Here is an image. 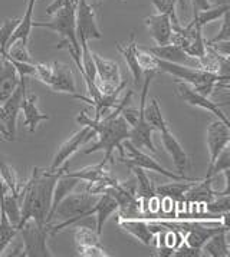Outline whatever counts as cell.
<instances>
[{"instance_id": "cell-1", "label": "cell", "mask_w": 230, "mask_h": 257, "mask_svg": "<svg viewBox=\"0 0 230 257\" xmlns=\"http://www.w3.org/2000/svg\"><path fill=\"white\" fill-rule=\"evenodd\" d=\"M68 168V164L58 170L35 167L31 178L23 183L21 191V221L18 230L28 220H33L38 226H46V218L52 204L53 187L58 177Z\"/></svg>"}, {"instance_id": "cell-2", "label": "cell", "mask_w": 230, "mask_h": 257, "mask_svg": "<svg viewBox=\"0 0 230 257\" xmlns=\"http://www.w3.org/2000/svg\"><path fill=\"white\" fill-rule=\"evenodd\" d=\"M131 98H133V91H128L126 96L121 101H118L114 111L102 116L98 121H95L94 118H91L86 111H82L76 116V122L92 128L96 137H98V141L91 148L85 150V154H92V153H96V151H104V160L108 161V160L112 158V154L117 150L120 153V158L126 157L123 141L128 138L130 125L123 118L121 111L128 105V102L131 101Z\"/></svg>"}, {"instance_id": "cell-3", "label": "cell", "mask_w": 230, "mask_h": 257, "mask_svg": "<svg viewBox=\"0 0 230 257\" xmlns=\"http://www.w3.org/2000/svg\"><path fill=\"white\" fill-rule=\"evenodd\" d=\"M98 198H99V194H92L88 191L79 193V194H68L55 208L52 216V220L55 217H58L62 221L56 226L48 224L49 234L53 236V234L59 233L65 227L72 226L76 221L84 220L86 211H89L96 204Z\"/></svg>"}, {"instance_id": "cell-4", "label": "cell", "mask_w": 230, "mask_h": 257, "mask_svg": "<svg viewBox=\"0 0 230 257\" xmlns=\"http://www.w3.org/2000/svg\"><path fill=\"white\" fill-rule=\"evenodd\" d=\"M144 75V83H143V89H141V95H140V108H138V119L137 122L130 126V134L128 138L133 144L136 145L137 148H147L150 150L153 154H158L157 148L153 143V131L154 128L147 122L144 118V106L147 103V95H148V89L151 81L154 79V76L157 75L156 71H143Z\"/></svg>"}, {"instance_id": "cell-5", "label": "cell", "mask_w": 230, "mask_h": 257, "mask_svg": "<svg viewBox=\"0 0 230 257\" xmlns=\"http://www.w3.org/2000/svg\"><path fill=\"white\" fill-rule=\"evenodd\" d=\"M78 3H68L59 11L53 13L51 22H32V28H46L56 32L62 36V41L69 42L73 51L81 56V45L76 38V23H75V11Z\"/></svg>"}, {"instance_id": "cell-6", "label": "cell", "mask_w": 230, "mask_h": 257, "mask_svg": "<svg viewBox=\"0 0 230 257\" xmlns=\"http://www.w3.org/2000/svg\"><path fill=\"white\" fill-rule=\"evenodd\" d=\"M22 236L23 247L22 254L25 257H52L49 247H48V237H49V227L38 226L33 220H28L19 228Z\"/></svg>"}, {"instance_id": "cell-7", "label": "cell", "mask_w": 230, "mask_h": 257, "mask_svg": "<svg viewBox=\"0 0 230 257\" xmlns=\"http://www.w3.org/2000/svg\"><path fill=\"white\" fill-rule=\"evenodd\" d=\"M123 147H124V151H127L128 154V160L126 158H120L123 164H133L137 167H141L144 170H150V171H156L158 174L164 175L167 178H171L173 181H197L200 178H193V177H187L184 174H176L173 171H168L161 164H158L157 160L150 157L146 153L141 151V148H137L136 145L133 144L130 140H124L123 141Z\"/></svg>"}, {"instance_id": "cell-8", "label": "cell", "mask_w": 230, "mask_h": 257, "mask_svg": "<svg viewBox=\"0 0 230 257\" xmlns=\"http://www.w3.org/2000/svg\"><path fill=\"white\" fill-rule=\"evenodd\" d=\"M92 58L96 68V81L95 85L101 91V93L108 95L112 93L118 89H124L126 81L121 78L120 72V65L114 61H108L101 58V55L92 52Z\"/></svg>"}, {"instance_id": "cell-9", "label": "cell", "mask_w": 230, "mask_h": 257, "mask_svg": "<svg viewBox=\"0 0 230 257\" xmlns=\"http://www.w3.org/2000/svg\"><path fill=\"white\" fill-rule=\"evenodd\" d=\"M76 23V38H82L86 42L92 39H102V32L98 26L95 6L89 5L86 0H78L75 11Z\"/></svg>"}, {"instance_id": "cell-10", "label": "cell", "mask_w": 230, "mask_h": 257, "mask_svg": "<svg viewBox=\"0 0 230 257\" xmlns=\"http://www.w3.org/2000/svg\"><path fill=\"white\" fill-rule=\"evenodd\" d=\"M118 226L123 231L137 238L144 246H150L154 241V237L158 231L164 230L157 220H141V218H118Z\"/></svg>"}, {"instance_id": "cell-11", "label": "cell", "mask_w": 230, "mask_h": 257, "mask_svg": "<svg viewBox=\"0 0 230 257\" xmlns=\"http://www.w3.org/2000/svg\"><path fill=\"white\" fill-rule=\"evenodd\" d=\"M176 93H177V96L183 102H186L187 105H191V106H197V108H201V109H206L210 113H213L214 116H217V119L229 123V119H227L226 113L221 111V106L226 105V103L213 102L211 99H209V96H204V95H201L197 91H194L186 82L178 83Z\"/></svg>"}, {"instance_id": "cell-12", "label": "cell", "mask_w": 230, "mask_h": 257, "mask_svg": "<svg viewBox=\"0 0 230 257\" xmlns=\"http://www.w3.org/2000/svg\"><path fill=\"white\" fill-rule=\"evenodd\" d=\"M94 137H96L94 130L89 128V126H86V125H84L79 131H76L68 141H65V143L58 148L56 154L53 157L52 164H51V167H48V168H49V170H58L59 167H62V164L65 161H68V160H69V158H71L82 145L86 144V143H88L89 140H92Z\"/></svg>"}, {"instance_id": "cell-13", "label": "cell", "mask_w": 230, "mask_h": 257, "mask_svg": "<svg viewBox=\"0 0 230 257\" xmlns=\"http://www.w3.org/2000/svg\"><path fill=\"white\" fill-rule=\"evenodd\" d=\"M206 143H207L210 155L209 168H207V173H209L213 164H214V161H216V158L223 151V148L230 144L229 123L223 122L220 119L210 122V125L207 126V133H206Z\"/></svg>"}, {"instance_id": "cell-14", "label": "cell", "mask_w": 230, "mask_h": 257, "mask_svg": "<svg viewBox=\"0 0 230 257\" xmlns=\"http://www.w3.org/2000/svg\"><path fill=\"white\" fill-rule=\"evenodd\" d=\"M26 78H21L19 86L15 89V92L2 103V109H3V116H5V128H6V134L8 140H15L16 134V119H18V113L21 111L23 98L26 96Z\"/></svg>"}, {"instance_id": "cell-15", "label": "cell", "mask_w": 230, "mask_h": 257, "mask_svg": "<svg viewBox=\"0 0 230 257\" xmlns=\"http://www.w3.org/2000/svg\"><path fill=\"white\" fill-rule=\"evenodd\" d=\"M45 85H48L55 92L72 93V95L76 93V83H75L72 69L69 65H65L61 62H53L52 72Z\"/></svg>"}, {"instance_id": "cell-16", "label": "cell", "mask_w": 230, "mask_h": 257, "mask_svg": "<svg viewBox=\"0 0 230 257\" xmlns=\"http://www.w3.org/2000/svg\"><path fill=\"white\" fill-rule=\"evenodd\" d=\"M160 135H161L163 147L166 148V151L171 157L173 164L177 168V173L178 174H184V170H186L188 163L187 153L184 151V148L178 143V140L174 137V134L170 131L168 125L160 130Z\"/></svg>"}, {"instance_id": "cell-17", "label": "cell", "mask_w": 230, "mask_h": 257, "mask_svg": "<svg viewBox=\"0 0 230 257\" xmlns=\"http://www.w3.org/2000/svg\"><path fill=\"white\" fill-rule=\"evenodd\" d=\"M144 25L157 45L170 43L171 35H173V26L167 15H163V13L148 15L144 18Z\"/></svg>"}, {"instance_id": "cell-18", "label": "cell", "mask_w": 230, "mask_h": 257, "mask_svg": "<svg viewBox=\"0 0 230 257\" xmlns=\"http://www.w3.org/2000/svg\"><path fill=\"white\" fill-rule=\"evenodd\" d=\"M21 83V76L6 56L0 55V105L5 102Z\"/></svg>"}, {"instance_id": "cell-19", "label": "cell", "mask_w": 230, "mask_h": 257, "mask_svg": "<svg viewBox=\"0 0 230 257\" xmlns=\"http://www.w3.org/2000/svg\"><path fill=\"white\" fill-rule=\"evenodd\" d=\"M137 45L136 42V35L134 32L130 35V39L126 43H117V51L123 55V58L126 59V63L128 65V69L133 75V79L136 85H141L143 81V69H141V65L138 62V56H137Z\"/></svg>"}, {"instance_id": "cell-20", "label": "cell", "mask_w": 230, "mask_h": 257, "mask_svg": "<svg viewBox=\"0 0 230 257\" xmlns=\"http://www.w3.org/2000/svg\"><path fill=\"white\" fill-rule=\"evenodd\" d=\"M143 49L148 52V53H151V55H154L158 59H163V61L180 63V65H187L190 62H197L199 63V59L190 58L180 46L171 43V42L166 43V45H157V46H150V48H143Z\"/></svg>"}, {"instance_id": "cell-21", "label": "cell", "mask_w": 230, "mask_h": 257, "mask_svg": "<svg viewBox=\"0 0 230 257\" xmlns=\"http://www.w3.org/2000/svg\"><path fill=\"white\" fill-rule=\"evenodd\" d=\"M115 211H118V204L109 194H99V198L89 211H86L85 218L92 214H96V233L101 236L102 230H104L105 223L109 217L114 214Z\"/></svg>"}, {"instance_id": "cell-22", "label": "cell", "mask_w": 230, "mask_h": 257, "mask_svg": "<svg viewBox=\"0 0 230 257\" xmlns=\"http://www.w3.org/2000/svg\"><path fill=\"white\" fill-rule=\"evenodd\" d=\"M21 111L23 112V116H25L23 126L29 128L31 133L36 131V126L39 125V122L49 119L48 115L41 113V111H39V108H38V96L36 95H29V96L23 98Z\"/></svg>"}, {"instance_id": "cell-23", "label": "cell", "mask_w": 230, "mask_h": 257, "mask_svg": "<svg viewBox=\"0 0 230 257\" xmlns=\"http://www.w3.org/2000/svg\"><path fill=\"white\" fill-rule=\"evenodd\" d=\"M79 180L75 178V177H71V175H66L65 173L58 177L56 180V184L53 187V194H52V204H51V210H49V214H48V218H46V224H49L52 221V216L55 208L58 207V204L62 201L65 197L68 194L72 193V190L78 185Z\"/></svg>"}, {"instance_id": "cell-24", "label": "cell", "mask_w": 230, "mask_h": 257, "mask_svg": "<svg viewBox=\"0 0 230 257\" xmlns=\"http://www.w3.org/2000/svg\"><path fill=\"white\" fill-rule=\"evenodd\" d=\"M227 234H229V228H221L217 233H214L201 246V251H204L203 254L211 257H229L230 247Z\"/></svg>"}, {"instance_id": "cell-25", "label": "cell", "mask_w": 230, "mask_h": 257, "mask_svg": "<svg viewBox=\"0 0 230 257\" xmlns=\"http://www.w3.org/2000/svg\"><path fill=\"white\" fill-rule=\"evenodd\" d=\"M127 167L130 168V171H131V173L134 174V177H136V193L137 197H138V198L141 200V203H143V213H144V207H146L147 201L156 194L154 185L151 183L150 177L146 174L144 168L137 167V165L133 164H128Z\"/></svg>"}, {"instance_id": "cell-26", "label": "cell", "mask_w": 230, "mask_h": 257, "mask_svg": "<svg viewBox=\"0 0 230 257\" xmlns=\"http://www.w3.org/2000/svg\"><path fill=\"white\" fill-rule=\"evenodd\" d=\"M201 180V178H200ZM200 180L197 181H187V183H180V181H174V183H170V184H163L158 185L157 188H154L156 194L158 197H167V198H171L174 200L176 203H184V198H186V193L188 190L199 183Z\"/></svg>"}, {"instance_id": "cell-27", "label": "cell", "mask_w": 230, "mask_h": 257, "mask_svg": "<svg viewBox=\"0 0 230 257\" xmlns=\"http://www.w3.org/2000/svg\"><path fill=\"white\" fill-rule=\"evenodd\" d=\"M75 246H76L78 256H81L85 250L92 248V247L102 246V244L99 241V234L96 233V230L82 226L75 230Z\"/></svg>"}, {"instance_id": "cell-28", "label": "cell", "mask_w": 230, "mask_h": 257, "mask_svg": "<svg viewBox=\"0 0 230 257\" xmlns=\"http://www.w3.org/2000/svg\"><path fill=\"white\" fill-rule=\"evenodd\" d=\"M105 164L106 161L102 160L99 164L89 165V167H85L82 170H78V171H73V173H69L68 168L63 171L66 175H71V177H75L78 178L79 181H88V183H98V181H102L104 178H106L109 173L105 170Z\"/></svg>"}, {"instance_id": "cell-29", "label": "cell", "mask_w": 230, "mask_h": 257, "mask_svg": "<svg viewBox=\"0 0 230 257\" xmlns=\"http://www.w3.org/2000/svg\"><path fill=\"white\" fill-rule=\"evenodd\" d=\"M35 3H36V0H29L28 2V8H26V12H25V15H23V18H21V22H19V25L16 26V29L13 31L12 33L11 39L8 42V45H6V49H8V46L12 45L15 41H18V39H22V41L28 42L29 39V35H31L32 31V15H33V8H35Z\"/></svg>"}, {"instance_id": "cell-30", "label": "cell", "mask_w": 230, "mask_h": 257, "mask_svg": "<svg viewBox=\"0 0 230 257\" xmlns=\"http://www.w3.org/2000/svg\"><path fill=\"white\" fill-rule=\"evenodd\" d=\"M0 177H2V180H3V181L6 183V185H8L11 194L16 196L21 200V191L22 187H23V183H21V180L18 178L16 171L12 168L11 165L6 164V163L2 160V157H0Z\"/></svg>"}, {"instance_id": "cell-31", "label": "cell", "mask_w": 230, "mask_h": 257, "mask_svg": "<svg viewBox=\"0 0 230 257\" xmlns=\"http://www.w3.org/2000/svg\"><path fill=\"white\" fill-rule=\"evenodd\" d=\"M0 208L3 210V213L6 214L8 220L11 221L12 224H15L16 227L19 226V221H21V203H19L18 197L6 193L2 198Z\"/></svg>"}, {"instance_id": "cell-32", "label": "cell", "mask_w": 230, "mask_h": 257, "mask_svg": "<svg viewBox=\"0 0 230 257\" xmlns=\"http://www.w3.org/2000/svg\"><path fill=\"white\" fill-rule=\"evenodd\" d=\"M19 233L18 227L12 224L8 220L6 214L3 213V210L0 208V256L3 254V251L6 250V247L13 241V238Z\"/></svg>"}, {"instance_id": "cell-33", "label": "cell", "mask_w": 230, "mask_h": 257, "mask_svg": "<svg viewBox=\"0 0 230 257\" xmlns=\"http://www.w3.org/2000/svg\"><path fill=\"white\" fill-rule=\"evenodd\" d=\"M229 11H230V6H229V3L226 2V3H223V5H219L217 8H209V9H206V11L199 12L196 16H193V19H191V21L194 22V23H197L199 26L203 28L204 25L211 23V22L217 21V19H220V18H223V15Z\"/></svg>"}, {"instance_id": "cell-34", "label": "cell", "mask_w": 230, "mask_h": 257, "mask_svg": "<svg viewBox=\"0 0 230 257\" xmlns=\"http://www.w3.org/2000/svg\"><path fill=\"white\" fill-rule=\"evenodd\" d=\"M144 118H146L147 122L150 123L154 130H158V131L167 125L164 116H163V113H161L158 101L156 98L151 99L148 105L146 103V106H144Z\"/></svg>"}, {"instance_id": "cell-35", "label": "cell", "mask_w": 230, "mask_h": 257, "mask_svg": "<svg viewBox=\"0 0 230 257\" xmlns=\"http://www.w3.org/2000/svg\"><path fill=\"white\" fill-rule=\"evenodd\" d=\"M0 55H6L12 59L19 62H26V63H33L31 58V53H29V49H28V42L22 41V39H18L15 41L12 45L8 46L6 52L0 53Z\"/></svg>"}, {"instance_id": "cell-36", "label": "cell", "mask_w": 230, "mask_h": 257, "mask_svg": "<svg viewBox=\"0 0 230 257\" xmlns=\"http://www.w3.org/2000/svg\"><path fill=\"white\" fill-rule=\"evenodd\" d=\"M19 22H21V18H8L3 21L0 26V53L6 52V45L11 39L13 31L19 25Z\"/></svg>"}, {"instance_id": "cell-37", "label": "cell", "mask_w": 230, "mask_h": 257, "mask_svg": "<svg viewBox=\"0 0 230 257\" xmlns=\"http://www.w3.org/2000/svg\"><path fill=\"white\" fill-rule=\"evenodd\" d=\"M151 3L154 5V8L157 9L158 13L167 15L170 21H171V26L180 23L177 18V12H176L177 0H151Z\"/></svg>"}, {"instance_id": "cell-38", "label": "cell", "mask_w": 230, "mask_h": 257, "mask_svg": "<svg viewBox=\"0 0 230 257\" xmlns=\"http://www.w3.org/2000/svg\"><path fill=\"white\" fill-rule=\"evenodd\" d=\"M226 170H230V147H224L223 148V151L220 153L219 157L216 158V161H214V164L211 167V170H210L207 175L204 177V178H210V177H213V175H217L219 173H223V171H226Z\"/></svg>"}, {"instance_id": "cell-39", "label": "cell", "mask_w": 230, "mask_h": 257, "mask_svg": "<svg viewBox=\"0 0 230 257\" xmlns=\"http://www.w3.org/2000/svg\"><path fill=\"white\" fill-rule=\"evenodd\" d=\"M204 206H206V211L210 214H216V216L227 214L229 213V194L214 197L210 203Z\"/></svg>"}, {"instance_id": "cell-40", "label": "cell", "mask_w": 230, "mask_h": 257, "mask_svg": "<svg viewBox=\"0 0 230 257\" xmlns=\"http://www.w3.org/2000/svg\"><path fill=\"white\" fill-rule=\"evenodd\" d=\"M230 41V15L229 12H226L223 15V23H221V29L220 32L211 39L207 41V43H217V42H229Z\"/></svg>"}, {"instance_id": "cell-41", "label": "cell", "mask_w": 230, "mask_h": 257, "mask_svg": "<svg viewBox=\"0 0 230 257\" xmlns=\"http://www.w3.org/2000/svg\"><path fill=\"white\" fill-rule=\"evenodd\" d=\"M203 253H201V250L200 248H193V247H190V246H180L173 253V256H176V257H199L201 256Z\"/></svg>"}, {"instance_id": "cell-42", "label": "cell", "mask_w": 230, "mask_h": 257, "mask_svg": "<svg viewBox=\"0 0 230 257\" xmlns=\"http://www.w3.org/2000/svg\"><path fill=\"white\" fill-rule=\"evenodd\" d=\"M191 5H193V16H196L199 12L211 8L210 0H191Z\"/></svg>"}, {"instance_id": "cell-43", "label": "cell", "mask_w": 230, "mask_h": 257, "mask_svg": "<svg viewBox=\"0 0 230 257\" xmlns=\"http://www.w3.org/2000/svg\"><path fill=\"white\" fill-rule=\"evenodd\" d=\"M0 134L5 137V140H8L6 128H5V116H3V109H2V105H0Z\"/></svg>"}, {"instance_id": "cell-44", "label": "cell", "mask_w": 230, "mask_h": 257, "mask_svg": "<svg viewBox=\"0 0 230 257\" xmlns=\"http://www.w3.org/2000/svg\"><path fill=\"white\" fill-rule=\"evenodd\" d=\"M9 191V188H8V185H6V183L2 180V177H0V206H2V198H3V196L6 194Z\"/></svg>"}, {"instance_id": "cell-45", "label": "cell", "mask_w": 230, "mask_h": 257, "mask_svg": "<svg viewBox=\"0 0 230 257\" xmlns=\"http://www.w3.org/2000/svg\"><path fill=\"white\" fill-rule=\"evenodd\" d=\"M86 2H88L89 5H92V6H96V5H98V3H101L102 0H86Z\"/></svg>"}, {"instance_id": "cell-46", "label": "cell", "mask_w": 230, "mask_h": 257, "mask_svg": "<svg viewBox=\"0 0 230 257\" xmlns=\"http://www.w3.org/2000/svg\"><path fill=\"white\" fill-rule=\"evenodd\" d=\"M177 3L180 5V8H181L183 11L186 9V3H184V0H177Z\"/></svg>"}, {"instance_id": "cell-47", "label": "cell", "mask_w": 230, "mask_h": 257, "mask_svg": "<svg viewBox=\"0 0 230 257\" xmlns=\"http://www.w3.org/2000/svg\"><path fill=\"white\" fill-rule=\"evenodd\" d=\"M0 141H2V138H0Z\"/></svg>"}, {"instance_id": "cell-48", "label": "cell", "mask_w": 230, "mask_h": 257, "mask_svg": "<svg viewBox=\"0 0 230 257\" xmlns=\"http://www.w3.org/2000/svg\"><path fill=\"white\" fill-rule=\"evenodd\" d=\"M123 2H126V0H123Z\"/></svg>"}]
</instances>
